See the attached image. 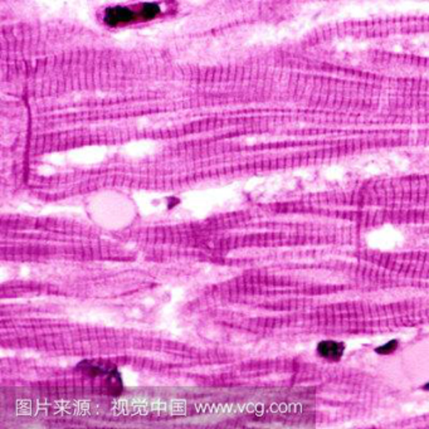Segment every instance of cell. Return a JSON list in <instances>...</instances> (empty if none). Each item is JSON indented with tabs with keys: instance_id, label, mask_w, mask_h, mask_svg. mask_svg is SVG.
<instances>
[{
	"instance_id": "cell-1",
	"label": "cell",
	"mask_w": 429,
	"mask_h": 429,
	"mask_svg": "<svg viewBox=\"0 0 429 429\" xmlns=\"http://www.w3.org/2000/svg\"><path fill=\"white\" fill-rule=\"evenodd\" d=\"M163 13L158 3H142L136 6H110L104 13V23L109 27H125L135 23L150 22Z\"/></svg>"
},
{
	"instance_id": "cell-2",
	"label": "cell",
	"mask_w": 429,
	"mask_h": 429,
	"mask_svg": "<svg viewBox=\"0 0 429 429\" xmlns=\"http://www.w3.org/2000/svg\"><path fill=\"white\" fill-rule=\"evenodd\" d=\"M316 351L319 356L325 359L327 361L337 363L340 361L345 351V344L341 341H334V340H324L317 344Z\"/></svg>"
},
{
	"instance_id": "cell-3",
	"label": "cell",
	"mask_w": 429,
	"mask_h": 429,
	"mask_svg": "<svg viewBox=\"0 0 429 429\" xmlns=\"http://www.w3.org/2000/svg\"><path fill=\"white\" fill-rule=\"evenodd\" d=\"M398 345H399L398 340H391V341L386 342L379 348L375 349V353L379 354V355H389V354H393L397 350Z\"/></svg>"
},
{
	"instance_id": "cell-4",
	"label": "cell",
	"mask_w": 429,
	"mask_h": 429,
	"mask_svg": "<svg viewBox=\"0 0 429 429\" xmlns=\"http://www.w3.org/2000/svg\"><path fill=\"white\" fill-rule=\"evenodd\" d=\"M423 389L424 391H429V383L428 384H425V386H423Z\"/></svg>"
}]
</instances>
